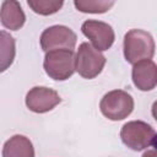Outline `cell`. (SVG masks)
<instances>
[{
    "label": "cell",
    "mask_w": 157,
    "mask_h": 157,
    "mask_svg": "<svg viewBox=\"0 0 157 157\" xmlns=\"http://www.w3.org/2000/svg\"><path fill=\"white\" fill-rule=\"evenodd\" d=\"M155 55L153 37L144 29H130L124 36V56L130 64L151 60Z\"/></svg>",
    "instance_id": "cell-1"
},
{
    "label": "cell",
    "mask_w": 157,
    "mask_h": 157,
    "mask_svg": "<svg viewBox=\"0 0 157 157\" xmlns=\"http://www.w3.org/2000/svg\"><path fill=\"white\" fill-rule=\"evenodd\" d=\"M123 144L132 151H142L148 147H155L156 130L142 120H131L123 125L120 130Z\"/></svg>",
    "instance_id": "cell-2"
},
{
    "label": "cell",
    "mask_w": 157,
    "mask_h": 157,
    "mask_svg": "<svg viewBox=\"0 0 157 157\" xmlns=\"http://www.w3.org/2000/svg\"><path fill=\"white\" fill-rule=\"evenodd\" d=\"M43 67L55 81H65L75 72V53L69 49H54L45 53Z\"/></svg>",
    "instance_id": "cell-3"
},
{
    "label": "cell",
    "mask_w": 157,
    "mask_h": 157,
    "mask_svg": "<svg viewBox=\"0 0 157 157\" xmlns=\"http://www.w3.org/2000/svg\"><path fill=\"white\" fill-rule=\"evenodd\" d=\"M99 109L101 113L109 120H123L134 110V98L124 90H113L102 97Z\"/></svg>",
    "instance_id": "cell-4"
},
{
    "label": "cell",
    "mask_w": 157,
    "mask_h": 157,
    "mask_svg": "<svg viewBox=\"0 0 157 157\" xmlns=\"http://www.w3.org/2000/svg\"><path fill=\"white\" fill-rule=\"evenodd\" d=\"M105 61L107 59L101 52L96 50L92 44L83 42L78 45L75 55V71L81 77L92 80L102 72Z\"/></svg>",
    "instance_id": "cell-5"
},
{
    "label": "cell",
    "mask_w": 157,
    "mask_h": 157,
    "mask_svg": "<svg viewBox=\"0 0 157 157\" xmlns=\"http://www.w3.org/2000/svg\"><path fill=\"white\" fill-rule=\"evenodd\" d=\"M76 33L63 25H55L45 28L39 38L40 48L47 53L54 49H69L74 50L76 45Z\"/></svg>",
    "instance_id": "cell-6"
},
{
    "label": "cell",
    "mask_w": 157,
    "mask_h": 157,
    "mask_svg": "<svg viewBox=\"0 0 157 157\" xmlns=\"http://www.w3.org/2000/svg\"><path fill=\"white\" fill-rule=\"evenodd\" d=\"M81 31L83 36L91 40L93 44L92 47L98 52L108 50L115 39L113 27L103 21L86 20L81 26Z\"/></svg>",
    "instance_id": "cell-7"
},
{
    "label": "cell",
    "mask_w": 157,
    "mask_h": 157,
    "mask_svg": "<svg viewBox=\"0 0 157 157\" xmlns=\"http://www.w3.org/2000/svg\"><path fill=\"white\" fill-rule=\"evenodd\" d=\"M61 102V98L59 93L49 87L45 86H36L31 88L26 94V105L27 108L33 113H47L52 109H54L59 103Z\"/></svg>",
    "instance_id": "cell-8"
},
{
    "label": "cell",
    "mask_w": 157,
    "mask_h": 157,
    "mask_svg": "<svg viewBox=\"0 0 157 157\" xmlns=\"http://www.w3.org/2000/svg\"><path fill=\"white\" fill-rule=\"evenodd\" d=\"M131 77L140 91H152L157 85V66L152 60H141L132 66Z\"/></svg>",
    "instance_id": "cell-9"
},
{
    "label": "cell",
    "mask_w": 157,
    "mask_h": 157,
    "mask_svg": "<svg viewBox=\"0 0 157 157\" xmlns=\"http://www.w3.org/2000/svg\"><path fill=\"white\" fill-rule=\"evenodd\" d=\"M0 22L1 25L10 29L17 31L26 22V15L16 0H5L0 7Z\"/></svg>",
    "instance_id": "cell-10"
},
{
    "label": "cell",
    "mask_w": 157,
    "mask_h": 157,
    "mask_svg": "<svg viewBox=\"0 0 157 157\" xmlns=\"http://www.w3.org/2000/svg\"><path fill=\"white\" fill-rule=\"evenodd\" d=\"M2 157H34L33 144L23 135H13L4 144Z\"/></svg>",
    "instance_id": "cell-11"
},
{
    "label": "cell",
    "mask_w": 157,
    "mask_h": 157,
    "mask_svg": "<svg viewBox=\"0 0 157 157\" xmlns=\"http://www.w3.org/2000/svg\"><path fill=\"white\" fill-rule=\"evenodd\" d=\"M15 55L16 43L13 37L6 31H0V74L12 65Z\"/></svg>",
    "instance_id": "cell-12"
},
{
    "label": "cell",
    "mask_w": 157,
    "mask_h": 157,
    "mask_svg": "<svg viewBox=\"0 0 157 157\" xmlns=\"http://www.w3.org/2000/svg\"><path fill=\"white\" fill-rule=\"evenodd\" d=\"M75 7L85 13H104L107 12L113 5L114 1L112 0H75Z\"/></svg>",
    "instance_id": "cell-13"
},
{
    "label": "cell",
    "mask_w": 157,
    "mask_h": 157,
    "mask_svg": "<svg viewBox=\"0 0 157 157\" xmlns=\"http://www.w3.org/2000/svg\"><path fill=\"white\" fill-rule=\"evenodd\" d=\"M28 6L38 15L42 16H49L55 12H58L63 5V0H28Z\"/></svg>",
    "instance_id": "cell-14"
},
{
    "label": "cell",
    "mask_w": 157,
    "mask_h": 157,
    "mask_svg": "<svg viewBox=\"0 0 157 157\" xmlns=\"http://www.w3.org/2000/svg\"><path fill=\"white\" fill-rule=\"evenodd\" d=\"M142 157H156V151H155V148H152V150L145 152V153L142 155Z\"/></svg>",
    "instance_id": "cell-15"
}]
</instances>
